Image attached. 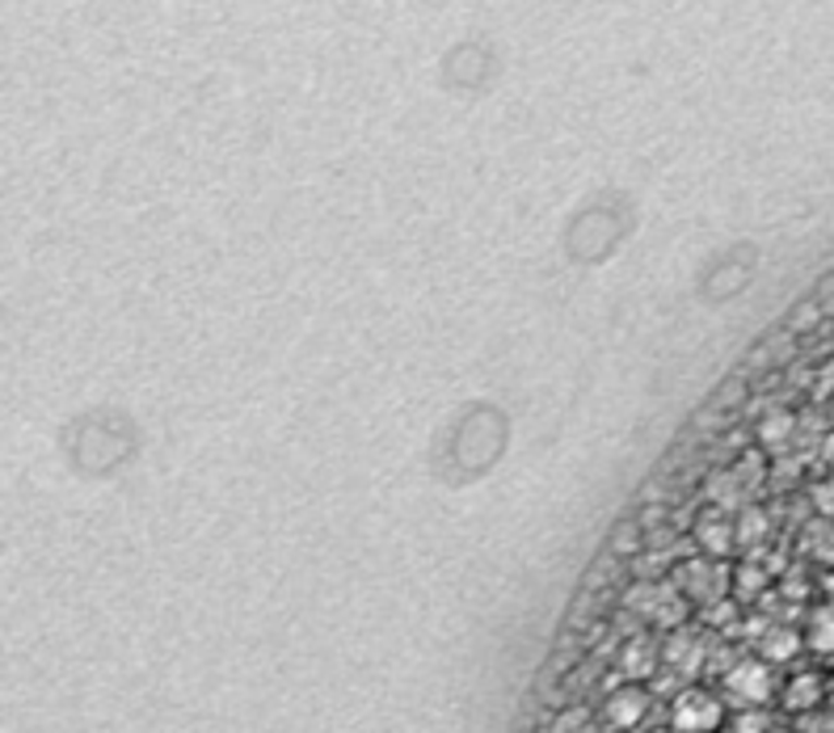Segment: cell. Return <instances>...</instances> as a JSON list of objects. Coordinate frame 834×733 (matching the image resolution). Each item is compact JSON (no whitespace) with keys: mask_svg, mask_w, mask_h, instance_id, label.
Wrapping results in <instances>:
<instances>
[{"mask_svg":"<svg viewBox=\"0 0 834 733\" xmlns=\"http://www.w3.org/2000/svg\"><path fill=\"white\" fill-rule=\"evenodd\" d=\"M813 498H818V511L834 514V480H826V485H818V489H813Z\"/></svg>","mask_w":834,"mask_h":733,"instance_id":"13","label":"cell"},{"mask_svg":"<svg viewBox=\"0 0 834 733\" xmlns=\"http://www.w3.org/2000/svg\"><path fill=\"white\" fill-rule=\"evenodd\" d=\"M801 653V633L788 624H771L768 633H759V658L763 662H793Z\"/></svg>","mask_w":834,"mask_h":733,"instance_id":"9","label":"cell"},{"mask_svg":"<svg viewBox=\"0 0 834 733\" xmlns=\"http://www.w3.org/2000/svg\"><path fill=\"white\" fill-rule=\"evenodd\" d=\"M759 447H768V451H784V447H793L797 439V414L793 410H771V414L759 417Z\"/></svg>","mask_w":834,"mask_h":733,"instance_id":"10","label":"cell"},{"mask_svg":"<svg viewBox=\"0 0 834 733\" xmlns=\"http://www.w3.org/2000/svg\"><path fill=\"white\" fill-rule=\"evenodd\" d=\"M818 704H826V679L818 670H805L797 679H788V687H784V708L788 712H813Z\"/></svg>","mask_w":834,"mask_h":733,"instance_id":"8","label":"cell"},{"mask_svg":"<svg viewBox=\"0 0 834 733\" xmlns=\"http://www.w3.org/2000/svg\"><path fill=\"white\" fill-rule=\"evenodd\" d=\"M738 527V543H763V536H768V514L763 511H755V506H741V518L734 523Z\"/></svg>","mask_w":834,"mask_h":733,"instance_id":"12","label":"cell"},{"mask_svg":"<svg viewBox=\"0 0 834 733\" xmlns=\"http://www.w3.org/2000/svg\"><path fill=\"white\" fill-rule=\"evenodd\" d=\"M818 308H822V313H834V279H826V283H822V295H818Z\"/></svg>","mask_w":834,"mask_h":733,"instance_id":"14","label":"cell"},{"mask_svg":"<svg viewBox=\"0 0 834 733\" xmlns=\"http://www.w3.org/2000/svg\"><path fill=\"white\" fill-rule=\"evenodd\" d=\"M649 708H653V700H649L645 683H624L603 700V721L615 733H633L649 717Z\"/></svg>","mask_w":834,"mask_h":733,"instance_id":"4","label":"cell"},{"mask_svg":"<svg viewBox=\"0 0 834 733\" xmlns=\"http://www.w3.org/2000/svg\"><path fill=\"white\" fill-rule=\"evenodd\" d=\"M721 692L729 696L734 708L755 712V708H763V704L775 696V674H771V667L763 658H741V662H734V667L725 670Z\"/></svg>","mask_w":834,"mask_h":733,"instance_id":"3","label":"cell"},{"mask_svg":"<svg viewBox=\"0 0 834 733\" xmlns=\"http://www.w3.org/2000/svg\"><path fill=\"white\" fill-rule=\"evenodd\" d=\"M805 645L822 658H834V607H818L809 615V628H805Z\"/></svg>","mask_w":834,"mask_h":733,"instance_id":"11","label":"cell"},{"mask_svg":"<svg viewBox=\"0 0 834 733\" xmlns=\"http://www.w3.org/2000/svg\"><path fill=\"white\" fill-rule=\"evenodd\" d=\"M826 708L834 712V670L826 674Z\"/></svg>","mask_w":834,"mask_h":733,"instance_id":"15","label":"cell"},{"mask_svg":"<svg viewBox=\"0 0 834 733\" xmlns=\"http://www.w3.org/2000/svg\"><path fill=\"white\" fill-rule=\"evenodd\" d=\"M628 607L658 633H674L687 620V599H683V590L674 582H637L628 590Z\"/></svg>","mask_w":834,"mask_h":733,"instance_id":"1","label":"cell"},{"mask_svg":"<svg viewBox=\"0 0 834 733\" xmlns=\"http://www.w3.org/2000/svg\"><path fill=\"white\" fill-rule=\"evenodd\" d=\"M658 662H662V649H658V640L645 637V633L628 637L624 640V649H620V674H624L628 683L649 679V674L658 670Z\"/></svg>","mask_w":834,"mask_h":733,"instance_id":"6","label":"cell"},{"mask_svg":"<svg viewBox=\"0 0 834 733\" xmlns=\"http://www.w3.org/2000/svg\"><path fill=\"white\" fill-rule=\"evenodd\" d=\"M725 700L704 687H683L671 700V730L674 733H721L725 725Z\"/></svg>","mask_w":834,"mask_h":733,"instance_id":"2","label":"cell"},{"mask_svg":"<svg viewBox=\"0 0 834 733\" xmlns=\"http://www.w3.org/2000/svg\"><path fill=\"white\" fill-rule=\"evenodd\" d=\"M696 543L704 548L712 561L729 557V552L738 548V527H734V518H725V514H704V518L696 523Z\"/></svg>","mask_w":834,"mask_h":733,"instance_id":"7","label":"cell"},{"mask_svg":"<svg viewBox=\"0 0 834 733\" xmlns=\"http://www.w3.org/2000/svg\"><path fill=\"white\" fill-rule=\"evenodd\" d=\"M704 662H708V645L696 628L683 624V628L666 633V640H662V667H671L678 679H696Z\"/></svg>","mask_w":834,"mask_h":733,"instance_id":"5","label":"cell"}]
</instances>
